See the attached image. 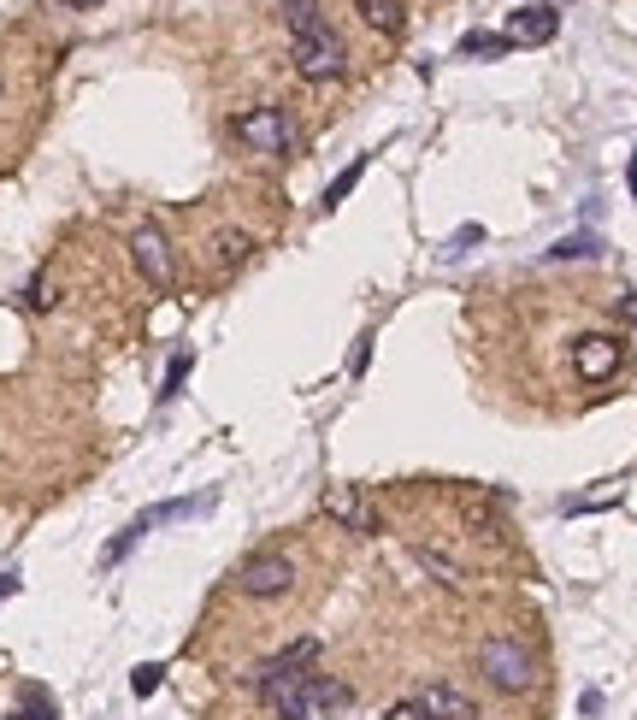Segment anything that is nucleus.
Here are the masks:
<instances>
[{"instance_id":"6ab92c4d","label":"nucleus","mask_w":637,"mask_h":720,"mask_svg":"<svg viewBox=\"0 0 637 720\" xmlns=\"http://www.w3.org/2000/svg\"><path fill=\"white\" fill-rule=\"evenodd\" d=\"M590 254H602L597 237H561L555 249H549V261H590Z\"/></svg>"},{"instance_id":"f3484780","label":"nucleus","mask_w":637,"mask_h":720,"mask_svg":"<svg viewBox=\"0 0 637 720\" xmlns=\"http://www.w3.org/2000/svg\"><path fill=\"white\" fill-rule=\"evenodd\" d=\"M514 41L508 36H490V31H472V36H460V53L467 60H484V53H508Z\"/></svg>"},{"instance_id":"412c9836","label":"nucleus","mask_w":637,"mask_h":720,"mask_svg":"<svg viewBox=\"0 0 637 720\" xmlns=\"http://www.w3.org/2000/svg\"><path fill=\"white\" fill-rule=\"evenodd\" d=\"M159 673H166L159 661H142V668L130 673V691H136V697H148V691H159Z\"/></svg>"},{"instance_id":"4be33fe9","label":"nucleus","mask_w":637,"mask_h":720,"mask_svg":"<svg viewBox=\"0 0 637 720\" xmlns=\"http://www.w3.org/2000/svg\"><path fill=\"white\" fill-rule=\"evenodd\" d=\"M366 367H372V331H360V343L349 355V372H354V379H366Z\"/></svg>"},{"instance_id":"b1692460","label":"nucleus","mask_w":637,"mask_h":720,"mask_svg":"<svg viewBox=\"0 0 637 720\" xmlns=\"http://www.w3.org/2000/svg\"><path fill=\"white\" fill-rule=\"evenodd\" d=\"M19 585H24L19 573H0V602H7V597H19Z\"/></svg>"},{"instance_id":"0eeeda50","label":"nucleus","mask_w":637,"mask_h":720,"mask_svg":"<svg viewBox=\"0 0 637 720\" xmlns=\"http://www.w3.org/2000/svg\"><path fill=\"white\" fill-rule=\"evenodd\" d=\"M620 367H626V343L620 337H578L573 343V372L585 384H608Z\"/></svg>"},{"instance_id":"a878e982","label":"nucleus","mask_w":637,"mask_h":720,"mask_svg":"<svg viewBox=\"0 0 637 720\" xmlns=\"http://www.w3.org/2000/svg\"><path fill=\"white\" fill-rule=\"evenodd\" d=\"M65 7H71V12H95L100 0H65Z\"/></svg>"},{"instance_id":"9d476101","label":"nucleus","mask_w":637,"mask_h":720,"mask_svg":"<svg viewBox=\"0 0 637 720\" xmlns=\"http://www.w3.org/2000/svg\"><path fill=\"white\" fill-rule=\"evenodd\" d=\"M325 508L337 514V520L349 526V531H366V538L378 531V508H372V496H360V491H330Z\"/></svg>"},{"instance_id":"a211bd4d","label":"nucleus","mask_w":637,"mask_h":720,"mask_svg":"<svg viewBox=\"0 0 637 720\" xmlns=\"http://www.w3.org/2000/svg\"><path fill=\"white\" fill-rule=\"evenodd\" d=\"M12 720H60V709H53V703H48V691H24V703H19V709H12Z\"/></svg>"},{"instance_id":"f8f14e48","label":"nucleus","mask_w":637,"mask_h":720,"mask_svg":"<svg viewBox=\"0 0 637 720\" xmlns=\"http://www.w3.org/2000/svg\"><path fill=\"white\" fill-rule=\"evenodd\" d=\"M360 24H372L378 36H396L401 24H408V0H354Z\"/></svg>"},{"instance_id":"423d86ee","label":"nucleus","mask_w":637,"mask_h":720,"mask_svg":"<svg viewBox=\"0 0 637 720\" xmlns=\"http://www.w3.org/2000/svg\"><path fill=\"white\" fill-rule=\"evenodd\" d=\"M130 261H136V272L154 290H171V284H178V261H171V242L159 225H142L136 237H130Z\"/></svg>"},{"instance_id":"1a4fd4ad","label":"nucleus","mask_w":637,"mask_h":720,"mask_svg":"<svg viewBox=\"0 0 637 720\" xmlns=\"http://www.w3.org/2000/svg\"><path fill=\"white\" fill-rule=\"evenodd\" d=\"M555 31H561V12L555 7H519V12H508V36L514 48L526 41V48H538V41H555Z\"/></svg>"},{"instance_id":"f03ea898","label":"nucleus","mask_w":637,"mask_h":720,"mask_svg":"<svg viewBox=\"0 0 637 720\" xmlns=\"http://www.w3.org/2000/svg\"><path fill=\"white\" fill-rule=\"evenodd\" d=\"M284 24L296 36V71L313 83H330L349 71V53H342V36L325 24L318 0H284Z\"/></svg>"},{"instance_id":"9b49d317","label":"nucleus","mask_w":637,"mask_h":720,"mask_svg":"<svg viewBox=\"0 0 637 720\" xmlns=\"http://www.w3.org/2000/svg\"><path fill=\"white\" fill-rule=\"evenodd\" d=\"M249 254H254V237H249V230H237V225H230V230H219V237H213L207 261L219 266V272H237L242 261H249Z\"/></svg>"},{"instance_id":"2eb2a0df","label":"nucleus","mask_w":637,"mask_h":720,"mask_svg":"<svg viewBox=\"0 0 637 720\" xmlns=\"http://www.w3.org/2000/svg\"><path fill=\"white\" fill-rule=\"evenodd\" d=\"M419 561H425V567L431 573H437V579L443 585H455V579H467V561H460V555H448V550H437V543H419V550H413Z\"/></svg>"},{"instance_id":"ddd939ff","label":"nucleus","mask_w":637,"mask_h":720,"mask_svg":"<svg viewBox=\"0 0 637 720\" xmlns=\"http://www.w3.org/2000/svg\"><path fill=\"white\" fill-rule=\"evenodd\" d=\"M366 166H372V154H360V160H349V166H342L337 178H330V190H325V201H318V207H325V213H337L342 201H349V195L360 190V178H366Z\"/></svg>"},{"instance_id":"bb28decb","label":"nucleus","mask_w":637,"mask_h":720,"mask_svg":"<svg viewBox=\"0 0 637 720\" xmlns=\"http://www.w3.org/2000/svg\"><path fill=\"white\" fill-rule=\"evenodd\" d=\"M626 183H632V195H637V160L626 166Z\"/></svg>"},{"instance_id":"20e7f679","label":"nucleus","mask_w":637,"mask_h":720,"mask_svg":"<svg viewBox=\"0 0 637 720\" xmlns=\"http://www.w3.org/2000/svg\"><path fill=\"white\" fill-rule=\"evenodd\" d=\"M237 590L254 602H272V597H289L296 590V561L278 555V550H260L237 567Z\"/></svg>"},{"instance_id":"aec40b11","label":"nucleus","mask_w":637,"mask_h":720,"mask_svg":"<svg viewBox=\"0 0 637 720\" xmlns=\"http://www.w3.org/2000/svg\"><path fill=\"white\" fill-rule=\"evenodd\" d=\"M190 367H195V355H190V349H178V355H171V367H166V384H159V401H171V396L183 391V379H190Z\"/></svg>"},{"instance_id":"7ed1b4c3","label":"nucleus","mask_w":637,"mask_h":720,"mask_svg":"<svg viewBox=\"0 0 637 720\" xmlns=\"http://www.w3.org/2000/svg\"><path fill=\"white\" fill-rule=\"evenodd\" d=\"M478 673H484L496 691H508V697L538 685V661H531V650L519 638H484L478 644Z\"/></svg>"},{"instance_id":"5701e85b","label":"nucleus","mask_w":637,"mask_h":720,"mask_svg":"<svg viewBox=\"0 0 637 720\" xmlns=\"http://www.w3.org/2000/svg\"><path fill=\"white\" fill-rule=\"evenodd\" d=\"M478 237H484V230H478V225H467V230H460V237H448V254H467Z\"/></svg>"},{"instance_id":"393cba45","label":"nucleus","mask_w":637,"mask_h":720,"mask_svg":"<svg viewBox=\"0 0 637 720\" xmlns=\"http://www.w3.org/2000/svg\"><path fill=\"white\" fill-rule=\"evenodd\" d=\"M389 720H425V715H419L413 703H396V709H389Z\"/></svg>"},{"instance_id":"dca6fc26","label":"nucleus","mask_w":637,"mask_h":720,"mask_svg":"<svg viewBox=\"0 0 637 720\" xmlns=\"http://www.w3.org/2000/svg\"><path fill=\"white\" fill-rule=\"evenodd\" d=\"M460 514H467V526L478 531V538H502V514L490 508L484 496H460Z\"/></svg>"},{"instance_id":"f257e3e1","label":"nucleus","mask_w":637,"mask_h":720,"mask_svg":"<svg viewBox=\"0 0 637 720\" xmlns=\"http://www.w3.org/2000/svg\"><path fill=\"white\" fill-rule=\"evenodd\" d=\"M313 668H318V638H296L260 668V703L278 720H313Z\"/></svg>"},{"instance_id":"6e6552de","label":"nucleus","mask_w":637,"mask_h":720,"mask_svg":"<svg viewBox=\"0 0 637 720\" xmlns=\"http://www.w3.org/2000/svg\"><path fill=\"white\" fill-rule=\"evenodd\" d=\"M408 703H413V709L425 715V720H478L472 697H467L460 685H448V680H431V685H419Z\"/></svg>"},{"instance_id":"39448f33","label":"nucleus","mask_w":637,"mask_h":720,"mask_svg":"<svg viewBox=\"0 0 637 720\" xmlns=\"http://www.w3.org/2000/svg\"><path fill=\"white\" fill-rule=\"evenodd\" d=\"M237 142L242 148H254V154H289V119H284V107H249V112H237Z\"/></svg>"},{"instance_id":"4468645a","label":"nucleus","mask_w":637,"mask_h":720,"mask_svg":"<svg viewBox=\"0 0 637 720\" xmlns=\"http://www.w3.org/2000/svg\"><path fill=\"white\" fill-rule=\"evenodd\" d=\"M354 703V691L342 685V680H330V673H313V720L325 715V709H349Z\"/></svg>"}]
</instances>
